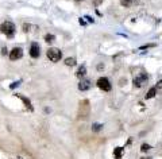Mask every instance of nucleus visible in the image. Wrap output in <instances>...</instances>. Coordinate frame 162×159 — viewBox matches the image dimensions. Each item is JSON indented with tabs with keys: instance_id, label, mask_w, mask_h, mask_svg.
<instances>
[{
	"instance_id": "1",
	"label": "nucleus",
	"mask_w": 162,
	"mask_h": 159,
	"mask_svg": "<svg viewBox=\"0 0 162 159\" xmlns=\"http://www.w3.org/2000/svg\"><path fill=\"white\" fill-rule=\"evenodd\" d=\"M15 24L12 23V22H4L1 26H0V31L3 34H6V36H8V38H12L15 34Z\"/></svg>"
},
{
	"instance_id": "2",
	"label": "nucleus",
	"mask_w": 162,
	"mask_h": 159,
	"mask_svg": "<svg viewBox=\"0 0 162 159\" xmlns=\"http://www.w3.org/2000/svg\"><path fill=\"white\" fill-rule=\"evenodd\" d=\"M46 54H47V58L50 59L51 62H58L62 58V51L59 49H56V47H50Z\"/></svg>"
},
{
	"instance_id": "3",
	"label": "nucleus",
	"mask_w": 162,
	"mask_h": 159,
	"mask_svg": "<svg viewBox=\"0 0 162 159\" xmlns=\"http://www.w3.org/2000/svg\"><path fill=\"white\" fill-rule=\"evenodd\" d=\"M97 86L101 89L103 92H109L112 89V85L109 82V80L107 77H100V78L97 80Z\"/></svg>"
},
{
	"instance_id": "4",
	"label": "nucleus",
	"mask_w": 162,
	"mask_h": 159,
	"mask_svg": "<svg viewBox=\"0 0 162 159\" xmlns=\"http://www.w3.org/2000/svg\"><path fill=\"white\" fill-rule=\"evenodd\" d=\"M147 80H149L147 74H144V73L138 74V76L134 78V81H133V82H134V86H135V88H142L144 84H147Z\"/></svg>"
},
{
	"instance_id": "5",
	"label": "nucleus",
	"mask_w": 162,
	"mask_h": 159,
	"mask_svg": "<svg viewBox=\"0 0 162 159\" xmlns=\"http://www.w3.org/2000/svg\"><path fill=\"white\" fill-rule=\"evenodd\" d=\"M23 57V50L21 47H14L11 51H10V59L11 61H16V59H21Z\"/></svg>"
},
{
	"instance_id": "6",
	"label": "nucleus",
	"mask_w": 162,
	"mask_h": 159,
	"mask_svg": "<svg viewBox=\"0 0 162 159\" xmlns=\"http://www.w3.org/2000/svg\"><path fill=\"white\" fill-rule=\"evenodd\" d=\"M30 55L32 57V58H38L39 55H41V51H39V46L38 43H31V47H30Z\"/></svg>"
},
{
	"instance_id": "7",
	"label": "nucleus",
	"mask_w": 162,
	"mask_h": 159,
	"mask_svg": "<svg viewBox=\"0 0 162 159\" xmlns=\"http://www.w3.org/2000/svg\"><path fill=\"white\" fill-rule=\"evenodd\" d=\"M89 88H91V81H89V80H81V81H80V84H78V89H80L81 92L88 90Z\"/></svg>"
},
{
	"instance_id": "8",
	"label": "nucleus",
	"mask_w": 162,
	"mask_h": 159,
	"mask_svg": "<svg viewBox=\"0 0 162 159\" xmlns=\"http://www.w3.org/2000/svg\"><path fill=\"white\" fill-rule=\"evenodd\" d=\"M16 96H18V97L21 98V100L24 103V105H26V108H29L30 111H32V109H34V108H32V105H31V101H30L29 98H26V97H24V96H22V94H16Z\"/></svg>"
},
{
	"instance_id": "9",
	"label": "nucleus",
	"mask_w": 162,
	"mask_h": 159,
	"mask_svg": "<svg viewBox=\"0 0 162 159\" xmlns=\"http://www.w3.org/2000/svg\"><path fill=\"white\" fill-rule=\"evenodd\" d=\"M76 74H77V77H78V78H83V77L86 74V68H85L84 65H81V66L78 68V70H77Z\"/></svg>"
},
{
	"instance_id": "10",
	"label": "nucleus",
	"mask_w": 162,
	"mask_h": 159,
	"mask_svg": "<svg viewBox=\"0 0 162 159\" xmlns=\"http://www.w3.org/2000/svg\"><path fill=\"white\" fill-rule=\"evenodd\" d=\"M155 94H157V89H155V86H153V88H150V89H149V92L146 93V100H149V98H153Z\"/></svg>"
},
{
	"instance_id": "11",
	"label": "nucleus",
	"mask_w": 162,
	"mask_h": 159,
	"mask_svg": "<svg viewBox=\"0 0 162 159\" xmlns=\"http://www.w3.org/2000/svg\"><path fill=\"white\" fill-rule=\"evenodd\" d=\"M122 154H123V147H116L114 150V156L115 159H122Z\"/></svg>"
},
{
	"instance_id": "12",
	"label": "nucleus",
	"mask_w": 162,
	"mask_h": 159,
	"mask_svg": "<svg viewBox=\"0 0 162 159\" xmlns=\"http://www.w3.org/2000/svg\"><path fill=\"white\" fill-rule=\"evenodd\" d=\"M135 3V0H120V4L123 7H131Z\"/></svg>"
},
{
	"instance_id": "13",
	"label": "nucleus",
	"mask_w": 162,
	"mask_h": 159,
	"mask_svg": "<svg viewBox=\"0 0 162 159\" xmlns=\"http://www.w3.org/2000/svg\"><path fill=\"white\" fill-rule=\"evenodd\" d=\"M45 41H46L47 43H51V42L56 41V36H54L53 34H46V35H45Z\"/></svg>"
},
{
	"instance_id": "14",
	"label": "nucleus",
	"mask_w": 162,
	"mask_h": 159,
	"mask_svg": "<svg viewBox=\"0 0 162 159\" xmlns=\"http://www.w3.org/2000/svg\"><path fill=\"white\" fill-rule=\"evenodd\" d=\"M65 65L66 66H74L76 65V59L74 58H66L65 59Z\"/></svg>"
},
{
	"instance_id": "15",
	"label": "nucleus",
	"mask_w": 162,
	"mask_h": 159,
	"mask_svg": "<svg viewBox=\"0 0 162 159\" xmlns=\"http://www.w3.org/2000/svg\"><path fill=\"white\" fill-rule=\"evenodd\" d=\"M141 150H142V152H146V151H150L151 150V146L150 144H142V147H141Z\"/></svg>"
},
{
	"instance_id": "16",
	"label": "nucleus",
	"mask_w": 162,
	"mask_h": 159,
	"mask_svg": "<svg viewBox=\"0 0 162 159\" xmlns=\"http://www.w3.org/2000/svg\"><path fill=\"white\" fill-rule=\"evenodd\" d=\"M155 89H157V92H162V80H159L158 82H157Z\"/></svg>"
},
{
	"instance_id": "17",
	"label": "nucleus",
	"mask_w": 162,
	"mask_h": 159,
	"mask_svg": "<svg viewBox=\"0 0 162 159\" xmlns=\"http://www.w3.org/2000/svg\"><path fill=\"white\" fill-rule=\"evenodd\" d=\"M101 127H103V125H101V124H93V127H92V130H93V131H100L101 130Z\"/></svg>"
},
{
	"instance_id": "18",
	"label": "nucleus",
	"mask_w": 162,
	"mask_h": 159,
	"mask_svg": "<svg viewBox=\"0 0 162 159\" xmlns=\"http://www.w3.org/2000/svg\"><path fill=\"white\" fill-rule=\"evenodd\" d=\"M19 84H21V81H15V82H12L11 85H10V88H11V89H15L16 86H19Z\"/></svg>"
},
{
	"instance_id": "19",
	"label": "nucleus",
	"mask_w": 162,
	"mask_h": 159,
	"mask_svg": "<svg viewBox=\"0 0 162 159\" xmlns=\"http://www.w3.org/2000/svg\"><path fill=\"white\" fill-rule=\"evenodd\" d=\"M85 19H88V22H89V23H93V22H95L93 19L91 18V16H88V15H86V16H85Z\"/></svg>"
},
{
	"instance_id": "20",
	"label": "nucleus",
	"mask_w": 162,
	"mask_h": 159,
	"mask_svg": "<svg viewBox=\"0 0 162 159\" xmlns=\"http://www.w3.org/2000/svg\"><path fill=\"white\" fill-rule=\"evenodd\" d=\"M7 53H8V51H7V49H6V47H3V49H1V54H3V55H6Z\"/></svg>"
},
{
	"instance_id": "21",
	"label": "nucleus",
	"mask_w": 162,
	"mask_h": 159,
	"mask_svg": "<svg viewBox=\"0 0 162 159\" xmlns=\"http://www.w3.org/2000/svg\"><path fill=\"white\" fill-rule=\"evenodd\" d=\"M80 24H81V26H85V24H86V23H85V22H84V20H83V19H80Z\"/></svg>"
},
{
	"instance_id": "22",
	"label": "nucleus",
	"mask_w": 162,
	"mask_h": 159,
	"mask_svg": "<svg viewBox=\"0 0 162 159\" xmlns=\"http://www.w3.org/2000/svg\"><path fill=\"white\" fill-rule=\"evenodd\" d=\"M141 159H151L150 156H146V158H141Z\"/></svg>"
},
{
	"instance_id": "23",
	"label": "nucleus",
	"mask_w": 162,
	"mask_h": 159,
	"mask_svg": "<svg viewBox=\"0 0 162 159\" xmlns=\"http://www.w3.org/2000/svg\"><path fill=\"white\" fill-rule=\"evenodd\" d=\"M12 159H23V158H21V156H18V158H12Z\"/></svg>"
}]
</instances>
